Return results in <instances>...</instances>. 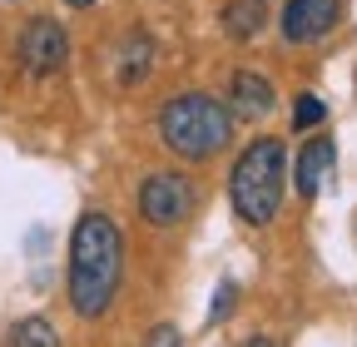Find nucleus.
Returning a JSON list of instances; mask_svg holds the SVG:
<instances>
[{
  "label": "nucleus",
  "instance_id": "obj_1",
  "mask_svg": "<svg viewBox=\"0 0 357 347\" xmlns=\"http://www.w3.org/2000/svg\"><path fill=\"white\" fill-rule=\"evenodd\" d=\"M124 278V233L109 213H84L70 233V308L105 318Z\"/></svg>",
  "mask_w": 357,
  "mask_h": 347
},
{
  "label": "nucleus",
  "instance_id": "obj_2",
  "mask_svg": "<svg viewBox=\"0 0 357 347\" xmlns=\"http://www.w3.org/2000/svg\"><path fill=\"white\" fill-rule=\"evenodd\" d=\"M159 139H164L169 154L204 164V159H213L234 144V114L223 100H213L204 90L174 95V100L159 105Z\"/></svg>",
  "mask_w": 357,
  "mask_h": 347
},
{
  "label": "nucleus",
  "instance_id": "obj_3",
  "mask_svg": "<svg viewBox=\"0 0 357 347\" xmlns=\"http://www.w3.org/2000/svg\"><path fill=\"white\" fill-rule=\"evenodd\" d=\"M283 184H288V149H283V139H273V134L253 139L234 159V174H229L234 213L248 229H268L278 219V208H283Z\"/></svg>",
  "mask_w": 357,
  "mask_h": 347
},
{
  "label": "nucleus",
  "instance_id": "obj_4",
  "mask_svg": "<svg viewBox=\"0 0 357 347\" xmlns=\"http://www.w3.org/2000/svg\"><path fill=\"white\" fill-rule=\"evenodd\" d=\"M194 203H199V189H194L189 174H174V169L144 174V184H139V213H144L154 229H178V224H189Z\"/></svg>",
  "mask_w": 357,
  "mask_h": 347
},
{
  "label": "nucleus",
  "instance_id": "obj_5",
  "mask_svg": "<svg viewBox=\"0 0 357 347\" xmlns=\"http://www.w3.org/2000/svg\"><path fill=\"white\" fill-rule=\"evenodd\" d=\"M15 60H20V70H25V75H35V79L55 75V70L70 60V35H65V25H60V20H50V15L25 20L20 45H15Z\"/></svg>",
  "mask_w": 357,
  "mask_h": 347
},
{
  "label": "nucleus",
  "instance_id": "obj_6",
  "mask_svg": "<svg viewBox=\"0 0 357 347\" xmlns=\"http://www.w3.org/2000/svg\"><path fill=\"white\" fill-rule=\"evenodd\" d=\"M337 15H342V0H288L278 25H283L288 45H312L337 25Z\"/></svg>",
  "mask_w": 357,
  "mask_h": 347
},
{
  "label": "nucleus",
  "instance_id": "obj_7",
  "mask_svg": "<svg viewBox=\"0 0 357 347\" xmlns=\"http://www.w3.org/2000/svg\"><path fill=\"white\" fill-rule=\"evenodd\" d=\"M273 105H278V95L258 70H234L229 75V114L234 119H263V114H273Z\"/></svg>",
  "mask_w": 357,
  "mask_h": 347
},
{
  "label": "nucleus",
  "instance_id": "obj_8",
  "mask_svg": "<svg viewBox=\"0 0 357 347\" xmlns=\"http://www.w3.org/2000/svg\"><path fill=\"white\" fill-rule=\"evenodd\" d=\"M333 164H337V144H333V134L307 139V144L298 149V164H293V184H298V194L312 199V194H318V184H323V174H328Z\"/></svg>",
  "mask_w": 357,
  "mask_h": 347
},
{
  "label": "nucleus",
  "instance_id": "obj_9",
  "mask_svg": "<svg viewBox=\"0 0 357 347\" xmlns=\"http://www.w3.org/2000/svg\"><path fill=\"white\" fill-rule=\"evenodd\" d=\"M149 65H154V40H149L144 30H129V35H124V45H119V65H114L119 84L129 90V84L149 79Z\"/></svg>",
  "mask_w": 357,
  "mask_h": 347
},
{
  "label": "nucleus",
  "instance_id": "obj_10",
  "mask_svg": "<svg viewBox=\"0 0 357 347\" xmlns=\"http://www.w3.org/2000/svg\"><path fill=\"white\" fill-rule=\"evenodd\" d=\"M263 30V0H229L223 6V35L229 40H253Z\"/></svg>",
  "mask_w": 357,
  "mask_h": 347
},
{
  "label": "nucleus",
  "instance_id": "obj_11",
  "mask_svg": "<svg viewBox=\"0 0 357 347\" xmlns=\"http://www.w3.org/2000/svg\"><path fill=\"white\" fill-rule=\"evenodd\" d=\"M6 347H60V332L50 318H20L6 337Z\"/></svg>",
  "mask_w": 357,
  "mask_h": 347
},
{
  "label": "nucleus",
  "instance_id": "obj_12",
  "mask_svg": "<svg viewBox=\"0 0 357 347\" xmlns=\"http://www.w3.org/2000/svg\"><path fill=\"white\" fill-rule=\"evenodd\" d=\"M323 114H328V105H323L318 95H298V100H293V129H318Z\"/></svg>",
  "mask_w": 357,
  "mask_h": 347
},
{
  "label": "nucleus",
  "instance_id": "obj_13",
  "mask_svg": "<svg viewBox=\"0 0 357 347\" xmlns=\"http://www.w3.org/2000/svg\"><path fill=\"white\" fill-rule=\"evenodd\" d=\"M234 302H238V283L234 278H223L213 302H208V323H223V318H234Z\"/></svg>",
  "mask_w": 357,
  "mask_h": 347
},
{
  "label": "nucleus",
  "instance_id": "obj_14",
  "mask_svg": "<svg viewBox=\"0 0 357 347\" xmlns=\"http://www.w3.org/2000/svg\"><path fill=\"white\" fill-rule=\"evenodd\" d=\"M144 347H184V332H178L174 323H159V327H149Z\"/></svg>",
  "mask_w": 357,
  "mask_h": 347
},
{
  "label": "nucleus",
  "instance_id": "obj_15",
  "mask_svg": "<svg viewBox=\"0 0 357 347\" xmlns=\"http://www.w3.org/2000/svg\"><path fill=\"white\" fill-rule=\"evenodd\" d=\"M65 6H70V10H89V6H95V0H65Z\"/></svg>",
  "mask_w": 357,
  "mask_h": 347
},
{
  "label": "nucleus",
  "instance_id": "obj_16",
  "mask_svg": "<svg viewBox=\"0 0 357 347\" xmlns=\"http://www.w3.org/2000/svg\"><path fill=\"white\" fill-rule=\"evenodd\" d=\"M243 347H273V342H268V337H248Z\"/></svg>",
  "mask_w": 357,
  "mask_h": 347
}]
</instances>
